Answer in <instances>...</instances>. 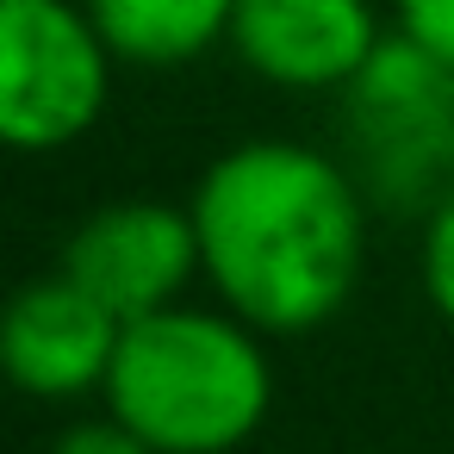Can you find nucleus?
Returning <instances> with one entry per match:
<instances>
[{"mask_svg": "<svg viewBox=\"0 0 454 454\" xmlns=\"http://www.w3.org/2000/svg\"><path fill=\"white\" fill-rule=\"evenodd\" d=\"M187 206L212 299L262 336H311L355 299L373 200L336 150L299 137L231 144L200 168Z\"/></svg>", "mask_w": 454, "mask_h": 454, "instance_id": "nucleus-1", "label": "nucleus"}, {"mask_svg": "<svg viewBox=\"0 0 454 454\" xmlns=\"http://www.w3.org/2000/svg\"><path fill=\"white\" fill-rule=\"evenodd\" d=\"M156 454H237L262 435L274 411L268 336L231 305L175 299L125 324L106 392Z\"/></svg>", "mask_w": 454, "mask_h": 454, "instance_id": "nucleus-2", "label": "nucleus"}, {"mask_svg": "<svg viewBox=\"0 0 454 454\" xmlns=\"http://www.w3.org/2000/svg\"><path fill=\"white\" fill-rule=\"evenodd\" d=\"M342 162L373 206L429 212L454 187V69L404 32H386L373 63L336 94Z\"/></svg>", "mask_w": 454, "mask_h": 454, "instance_id": "nucleus-3", "label": "nucleus"}, {"mask_svg": "<svg viewBox=\"0 0 454 454\" xmlns=\"http://www.w3.org/2000/svg\"><path fill=\"white\" fill-rule=\"evenodd\" d=\"M119 51L88 0H0V137L26 156L82 144L113 106Z\"/></svg>", "mask_w": 454, "mask_h": 454, "instance_id": "nucleus-4", "label": "nucleus"}, {"mask_svg": "<svg viewBox=\"0 0 454 454\" xmlns=\"http://www.w3.org/2000/svg\"><path fill=\"white\" fill-rule=\"evenodd\" d=\"M75 286H88L106 311H119L125 324L144 311H162L175 299H187V286L206 274L200 268V231H193V206L175 200H106L94 206L57 262Z\"/></svg>", "mask_w": 454, "mask_h": 454, "instance_id": "nucleus-5", "label": "nucleus"}, {"mask_svg": "<svg viewBox=\"0 0 454 454\" xmlns=\"http://www.w3.org/2000/svg\"><path fill=\"white\" fill-rule=\"evenodd\" d=\"M119 336H125V317L106 311L63 268H51L26 280L0 317V367L26 398H44V404L94 398L106 392Z\"/></svg>", "mask_w": 454, "mask_h": 454, "instance_id": "nucleus-6", "label": "nucleus"}, {"mask_svg": "<svg viewBox=\"0 0 454 454\" xmlns=\"http://www.w3.org/2000/svg\"><path fill=\"white\" fill-rule=\"evenodd\" d=\"M380 44L373 0H237L224 38V51L280 94H342Z\"/></svg>", "mask_w": 454, "mask_h": 454, "instance_id": "nucleus-7", "label": "nucleus"}, {"mask_svg": "<svg viewBox=\"0 0 454 454\" xmlns=\"http://www.w3.org/2000/svg\"><path fill=\"white\" fill-rule=\"evenodd\" d=\"M94 26L131 69H181L231 38L237 0H88Z\"/></svg>", "mask_w": 454, "mask_h": 454, "instance_id": "nucleus-8", "label": "nucleus"}, {"mask_svg": "<svg viewBox=\"0 0 454 454\" xmlns=\"http://www.w3.org/2000/svg\"><path fill=\"white\" fill-rule=\"evenodd\" d=\"M417 280H423L429 311L454 330V187L423 212V231H417Z\"/></svg>", "mask_w": 454, "mask_h": 454, "instance_id": "nucleus-9", "label": "nucleus"}, {"mask_svg": "<svg viewBox=\"0 0 454 454\" xmlns=\"http://www.w3.org/2000/svg\"><path fill=\"white\" fill-rule=\"evenodd\" d=\"M392 32L454 69V0H392Z\"/></svg>", "mask_w": 454, "mask_h": 454, "instance_id": "nucleus-10", "label": "nucleus"}, {"mask_svg": "<svg viewBox=\"0 0 454 454\" xmlns=\"http://www.w3.org/2000/svg\"><path fill=\"white\" fill-rule=\"evenodd\" d=\"M51 454H156L119 411H106L100 404V417H82V423H69L63 435H57V448Z\"/></svg>", "mask_w": 454, "mask_h": 454, "instance_id": "nucleus-11", "label": "nucleus"}]
</instances>
